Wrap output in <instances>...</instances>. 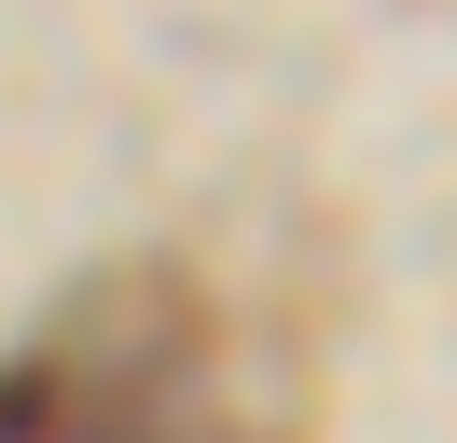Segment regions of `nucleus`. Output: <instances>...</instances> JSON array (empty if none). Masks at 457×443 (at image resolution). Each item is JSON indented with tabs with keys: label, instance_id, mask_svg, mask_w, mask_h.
<instances>
[{
	"label": "nucleus",
	"instance_id": "1",
	"mask_svg": "<svg viewBox=\"0 0 457 443\" xmlns=\"http://www.w3.org/2000/svg\"><path fill=\"white\" fill-rule=\"evenodd\" d=\"M56 430V374H0V443H42Z\"/></svg>",
	"mask_w": 457,
	"mask_h": 443
}]
</instances>
